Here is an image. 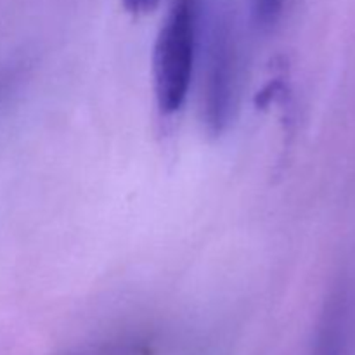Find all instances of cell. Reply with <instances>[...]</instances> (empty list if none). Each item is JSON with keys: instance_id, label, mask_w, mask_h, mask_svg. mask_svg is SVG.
Wrapping results in <instances>:
<instances>
[{"instance_id": "1", "label": "cell", "mask_w": 355, "mask_h": 355, "mask_svg": "<svg viewBox=\"0 0 355 355\" xmlns=\"http://www.w3.org/2000/svg\"><path fill=\"white\" fill-rule=\"evenodd\" d=\"M201 10V0H172L156 37L153 82L156 104L163 114L177 113L187 99L200 37Z\"/></svg>"}, {"instance_id": "4", "label": "cell", "mask_w": 355, "mask_h": 355, "mask_svg": "<svg viewBox=\"0 0 355 355\" xmlns=\"http://www.w3.org/2000/svg\"><path fill=\"white\" fill-rule=\"evenodd\" d=\"M68 355H153V345L146 336L120 335Z\"/></svg>"}, {"instance_id": "5", "label": "cell", "mask_w": 355, "mask_h": 355, "mask_svg": "<svg viewBox=\"0 0 355 355\" xmlns=\"http://www.w3.org/2000/svg\"><path fill=\"white\" fill-rule=\"evenodd\" d=\"M286 7V0H252L253 19L257 26L270 30L279 23Z\"/></svg>"}, {"instance_id": "2", "label": "cell", "mask_w": 355, "mask_h": 355, "mask_svg": "<svg viewBox=\"0 0 355 355\" xmlns=\"http://www.w3.org/2000/svg\"><path fill=\"white\" fill-rule=\"evenodd\" d=\"M239 85V44L227 12H218L208 30L203 66V121L208 132L222 134L234 116Z\"/></svg>"}, {"instance_id": "3", "label": "cell", "mask_w": 355, "mask_h": 355, "mask_svg": "<svg viewBox=\"0 0 355 355\" xmlns=\"http://www.w3.org/2000/svg\"><path fill=\"white\" fill-rule=\"evenodd\" d=\"M312 355H352L349 336V307L343 295H335L326 305L315 331Z\"/></svg>"}, {"instance_id": "6", "label": "cell", "mask_w": 355, "mask_h": 355, "mask_svg": "<svg viewBox=\"0 0 355 355\" xmlns=\"http://www.w3.org/2000/svg\"><path fill=\"white\" fill-rule=\"evenodd\" d=\"M162 0H121L125 10L132 16H148L153 10L158 9Z\"/></svg>"}]
</instances>
